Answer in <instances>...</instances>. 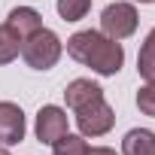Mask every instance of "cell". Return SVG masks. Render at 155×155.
Masks as SVG:
<instances>
[{
  "label": "cell",
  "instance_id": "obj_13",
  "mask_svg": "<svg viewBox=\"0 0 155 155\" xmlns=\"http://www.w3.org/2000/svg\"><path fill=\"white\" fill-rule=\"evenodd\" d=\"M91 9V0H58V15L64 21H79Z\"/></svg>",
  "mask_w": 155,
  "mask_h": 155
},
{
  "label": "cell",
  "instance_id": "obj_7",
  "mask_svg": "<svg viewBox=\"0 0 155 155\" xmlns=\"http://www.w3.org/2000/svg\"><path fill=\"white\" fill-rule=\"evenodd\" d=\"M101 97H104V88L97 82H91V79H73L64 88V101H67V107L73 113L88 107V104H94V101H101Z\"/></svg>",
  "mask_w": 155,
  "mask_h": 155
},
{
  "label": "cell",
  "instance_id": "obj_1",
  "mask_svg": "<svg viewBox=\"0 0 155 155\" xmlns=\"http://www.w3.org/2000/svg\"><path fill=\"white\" fill-rule=\"evenodd\" d=\"M67 55L91 67L97 76H116L125 64V49L119 40H110L101 31H79L67 40Z\"/></svg>",
  "mask_w": 155,
  "mask_h": 155
},
{
  "label": "cell",
  "instance_id": "obj_8",
  "mask_svg": "<svg viewBox=\"0 0 155 155\" xmlns=\"http://www.w3.org/2000/svg\"><path fill=\"white\" fill-rule=\"evenodd\" d=\"M6 25L18 34V40H28L31 34H37L43 28V15L34 9V6H15L6 18Z\"/></svg>",
  "mask_w": 155,
  "mask_h": 155
},
{
  "label": "cell",
  "instance_id": "obj_9",
  "mask_svg": "<svg viewBox=\"0 0 155 155\" xmlns=\"http://www.w3.org/2000/svg\"><path fill=\"white\" fill-rule=\"evenodd\" d=\"M155 152V134L149 128H131L122 140V155H152Z\"/></svg>",
  "mask_w": 155,
  "mask_h": 155
},
{
  "label": "cell",
  "instance_id": "obj_14",
  "mask_svg": "<svg viewBox=\"0 0 155 155\" xmlns=\"http://www.w3.org/2000/svg\"><path fill=\"white\" fill-rule=\"evenodd\" d=\"M137 110L143 116H152L155 119V82L140 85V91H137Z\"/></svg>",
  "mask_w": 155,
  "mask_h": 155
},
{
  "label": "cell",
  "instance_id": "obj_11",
  "mask_svg": "<svg viewBox=\"0 0 155 155\" xmlns=\"http://www.w3.org/2000/svg\"><path fill=\"white\" fill-rule=\"evenodd\" d=\"M18 55H21V40H18V34H15L9 25H0V67H3V64H12Z\"/></svg>",
  "mask_w": 155,
  "mask_h": 155
},
{
  "label": "cell",
  "instance_id": "obj_6",
  "mask_svg": "<svg viewBox=\"0 0 155 155\" xmlns=\"http://www.w3.org/2000/svg\"><path fill=\"white\" fill-rule=\"evenodd\" d=\"M25 113L18 104L12 101H0V143L3 146H12V143H21L25 140Z\"/></svg>",
  "mask_w": 155,
  "mask_h": 155
},
{
  "label": "cell",
  "instance_id": "obj_4",
  "mask_svg": "<svg viewBox=\"0 0 155 155\" xmlns=\"http://www.w3.org/2000/svg\"><path fill=\"white\" fill-rule=\"evenodd\" d=\"M76 125H79L82 137H104L116 125V110L101 97V101H94L82 110H76Z\"/></svg>",
  "mask_w": 155,
  "mask_h": 155
},
{
  "label": "cell",
  "instance_id": "obj_18",
  "mask_svg": "<svg viewBox=\"0 0 155 155\" xmlns=\"http://www.w3.org/2000/svg\"><path fill=\"white\" fill-rule=\"evenodd\" d=\"M152 155H155V152H152Z\"/></svg>",
  "mask_w": 155,
  "mask_h": 155
},
{
  "label": "cell",
  "instance_id": "obj_3",
  "mask_svg": "<svg viewBox=\"0 0 155 155\" xmlns=\"http://www.w3.org/2000/svg\"><path fill=\"white\" fill-rule=\"evenodd\" d=\"M137 21H140V15H137L134 3H110L101 12V34L122 43L137 31Z\"/></svg>",
  "mask_w": 155,
  "mask_h": 155
},
{
  "label": "cell",
  "instance_id": "obj_5",
  "mask_svg": "<svg viewBox=\"0 0 155 155\" xmlns=\"http://www.w3.org/2000/svg\"><path fill=\"white\" fill-rule=\"evenodd\" d=\"M67 131H70V122H67V113H64L61 107H55V104L40 107V113H37V140H40V143L52 146V143L61 140Z\"/></svg>",
  "mask_w": 155,
  "mask_h": 155
},
{
  "label": "cell",
  "instance_id": "obj_15",
  "mask_svg": "<svg viewBox=\"0 0 155 155\" xmlns=\"http://www.w3.org/2000/svg\"><path fill=\"white\" fill-rule=\"evenodd\" d=\"M88 155H119V152L110 146H94V149H88Z\"/></svg>",
  "mask_w": 155,
  "mask_h": 155
},
{
  "label": "cell",
  "instance_id": "obj_12",
  "mask_svg": "<svg viewBox=\"0 0 155 155\" xmlns=\"http://www.w3.org/2000/svg\"><path fill=\"white\" fill-rule=\"evenodd\" d=\"M88 143H85V137L82 134H64L61 140H55L52 143V155H88Z\"/></svg>",
  "mask_w": 155,
  "mask_h": 155
},
{
  "label": "cell",
  "instance_id": "obj_2",
  "mask_svg": "<svg viewBox=\"0 0 155 155\" xmlns=\"http://www.w3.org/2000/svg\"><path fill=\"white\" fill-rule=\"evenodd\" d=\"M61 52H64V43L49 28H40L37 34H31L28 40H21V58H25V64L31 70H52L58 64Z\"/></svg>",
  "mask_w": 155,
  "mask_h": 155
},
{
  "label": "cell",
  "instance_id": "obj_10",
  "mask_svg": "<svg viewBox=\"0 0 155 155\" xmlns=\"http://www.w3.org/2000/svg\"><path fill=\"white\" fill-rule=\"evenodd\" d=\"M137 73L143 76L146 82H155V28L146 34L140 55H137Z\"/></svg>",
  "mask_w": 155,
  "mask_h": 155
},
{
  "label": "cell",
  "instance_id": "obj_17",
  "mask_svg": "<svg viewBox=\"0 0 155 155\" xmlns=\"http://www.w3.org/2000/svg\"><path fill=\"white\" fill-rule=\"evenodd\" d=\"M137 3H155V0H137Z\"/></svg>",
  "mask_w": 155,
  "mask_h": 155
},
{
  "label": "cell",
  "instance_id": "obj_16",
  "mask_svg": "<svg viewBox=\"0 0 155 155\" xmlns=\"http://www.w3.org/2000/svg\"><path fill=\"white\" fill-rule=\"evenodd\" d=\"M0 155H9V149H6V146H3V143H0Z\"/></svg>",
  "mask_w": 155,
  "mask_h": 155
}]
</instances>
